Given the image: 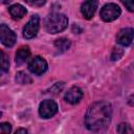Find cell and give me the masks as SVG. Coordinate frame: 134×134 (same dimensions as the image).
<instances>
[{"mask_svg": "<svg viewBox=\"0 0 134 134\" xmlns=\"http://www.w3.org/2000/svg\"><path fill=\"white\" fill-rule=\"evenodd\" d=\"M47 67H48L47 62L42 57H39V55H36L32 59H30L28 63L29 71L36 75H42L47 70Z\"/></svg>", "mask_w": 134, "mask_h": 134, "instance_id": "52a82bcc", "label": "cell"}, {"mask_svg": "<svg viewBox=\"0 0 134 134\" xmlns=\"http://www.w3.org/2000/svg\"><path fill=\"white\" fill-rule=\"evenodd\" d=\"M1 115H2V113H1V112H0V117H1Z\"/></svg>", "mask_w": 134, "mask_h": 134, "instance_id": "603a6c76", "label": "cell"}, {"mask_svg": "<svg viewBox=\"0 0 134 134\" xmlns=\"http://www.w3.org/2000/svg\"><path fill=\"white\" fill-rule=\"evenodd\" d=\"M25 2H26L27 4H29V5H31V6H37V7H39V6L44 5L45 2H46V0H25Z\"/></svg>", "mask_w": 134, "mask_h": 134, "instance_id": "ffe728a7", "label": "cell"}, {"mask_svg": "<svg viewBox=\"0 0 134 134\" xmlns=\"http://www.w3.org/2000/svg\"><path fill=\"white\" fill-rule=\"evenodd\" d=\"M116 131H117L118 133H121V134H124V133H132V132H133L131 126H130L129 124H127V122H121V124H119V125L117 126V128H116Z\"/></svg>", "mask_w": 134, "mask_h": 134, "instance_id": "2e32d148", "label": "cell"}, {"mask_svg": "<svg viewBox=\"0 0 134 134\" xmlns=\"http://www.w3.org/2000/svg\"><path fill=\"white\" fill-rule=\"evenodd\" d=\"M9 70V59L8 55L0 50V76H2L3 74H5L6 72H8Z\"/></svg>", "mask_w": 134, "mask_h": 134, "instance_id": "4fadbf2b", "label": "cell"}, {"mask_svg": "<svg viewBox=\"0 0 134 134\" xmlns=\"http://www.w3.org/2000/svg\"><path fill=\"white\" fill-rule=\"evenodd\" d=\"M16 133H27V130H25V129H18L16 131Z\"/></svg>", "mask_w": 134, "mask_h": 134, "instance_id": "7402d4cb", "label": "cell"}, {"mask_svg": "<svg viewBox=\"0 0 134 134\" xmlns=\"http://www.w3.org/2000/svg\"><path fill=\"white\" fill-rule=\"evenodd\" d=\"M8 12H9V15L12 16V18L14 20H20V19H22L26 15V13H27L26 8L23 5L19 4V3H16V4L9 6Z\"/></svg>", "mask_w": 134, "mask_h": 134, "instance_id": "8fae6325", "label": "cell"}, {"mask_svg": "<svg viewBox=\"0 0 134 134\" xmlns=\"http://www.w3.org/2000/svg\"><path fill=\"white\" fill-rule=\"evenodd\" d=\"M16 34L6 24H0V42L5 47H13L16 44Z\"/></svg>", "mask_w": 134, "mask_h": 134, "instance_id": "5b68a950", "label": "cell"}, {"mask_svg": "<svg viewBox=\"0 0 134 134\" xmlns=\"http://www.w3.org/2000/svg\"><path fill=\"white\" fill-rule=\"evenodd\" d=\"M133 34L134 30L131 27L122 28L118 34H117V43L120 44L121 46H130L132 41H133Z\"/></svg>", "mask_w": 134, "mask_h": 134, "instance_id": "30bf717a", "label": "cell"}, {"mask_svg": "<svg viewBox=\"0 0 134 134\" xmlns=\"http://www.w3.org/2000/svg\"><path fill=\"white\" fill-rule=\"evenodd\" d=\"M30 57V50L28 46H21L15 55V62L18 66L22 65L23 63H25V61Z\"/></svg>", "mask_w": 134, "mask_h": 134, "instance_id": "7c38bea8", "label": "cell"}, {"mask_svg": "<svg viewBox=\"0 0 134 134\" xmlns=\"http://www.w3.org/2000/svg\"><path fill=\"white\" fill-rule=\"evenodd\" d=\"M68 25V18L64 14L60 13H51L45 19V29L49 34H59L67 28Z\"/></svg>", "mask_w": 134, "mask_h": 134, "instance_id": "7a4b0ae2", "label": "cell"}, {"mask_svg": "<svg viewBox=\"0 0 134 134\" xmlns=\"http://www.w3.org/2000/svg\"><path fill=\"white\" fill-rule=\"evenodd\" d=\"M112 106L105 100L95 102L90 105L85 114V125L89 131H105L111 122Z\"/></svg>", "mask_w": 134, "mask_h": 134, "instance_id": "6da1fadb", "label": "cell"}, {"mask_svg": "<svg viewBox=\"0 0 134 134\" xmlns=\"http://www.w3.org/2000/svg\"><path fill=\"white\" fill-rule=\"evenodd\" d=\"M83 96H84V93L82 89L77 86H73L67 90V92L64 95V99L71 105H75L83 98Z\"/></svg>", "mask_w": 134, "mask_h": 134, "instance_id": "ba28073f", "label": "cell"}, {"mask_svg": "<svg viewBox=\"0 0 134 134\" xmlns=\"http://www.w3.org/2000/svg\"><path fill=\"white\" fill-rule=\"evenodd\" d=\"M12 132V126L8 122H2L0 124V133H10Z\"/></svg>", "mask_w": 134, "mask_h": 134, "instance_id": "d6986e66", "label": "cell"}, {"mask_svg": "<svg viewBox=\"0 0 134 134\" xmlns=\"http://www.w3.org/2000/svg\"><path fill=\"white\" fill-rule=\"evenodd\" d=\"M40 27V18L38 15L31 16L29 21L26 23V25L23 28V37L25 39H32L37 36Z\"/></svg>", "mask_w": 134, "mask_h": 134, "instance_id": "8992f818", "label": "cell"}, {"mask_svg": "<svg viewBox=\"0 0 134 134\" xmlns=\"http://www.w3.org/2000/svg\"><path fill=\"white\" fill-rule=\"evenodd\" d=\"M98 5L97 0H86L81 6V13L85 19L90 20L93 18Z\"/></svg>", "mask_w": 134, "mask_h": 134, "instance_id": "9c48e42d", "label": "cell"}, {"mask_svg": "<svg viewBox=\"0 0 134 134\" xmlns=\"http://www.w3.org/2000/svg\"><path fill=\"white\" fill-rule=\"evenodd\" d=\"M70 45H71L70 41L66 38H60L54 41V47L59 52H65L67 49H69Z\"/></svg>", "mask_w": 134, "mask_h": 134, "instance_id": "5bb4252c", "label": "cell"}, {"mask_svg": "<svg viewBox=\"0 0 134 134\" xmlns=\"http://www.w3.org/2000/svg\"><path fill=\"white\" fill-rule=\"evenodd\" d=\"M122 54H124V50L119 47H115V48H113V51L111 53V60L112 61H117L122 57Z\"/></svg>", "mask_w": 134, "mask_h": 134, "instance_id": "e0dca14e", "label": "cell"}, {"mask_svg": "<svg viewBox=\"0 0 134 134\" xmlns=\"http://www.w3.org/2000/svg\"><path fill=\"white\" fill-rule=\"evenodd\" d=\"M15 81L17 84H20V85H28L32 83V79L23 71H18L16 73Z\"/></svg>", "mask_w": 134, "mask_h": 134, "instance_id": "9a60e30c", "label": "cell"}, {"mask_svg": "<svg viewBox=\"0 0 134 134\" xmlns=\"http://www.w3.org/2000/svg\"><path fill=\"white\" fill-rule=\"evenodd\" d=\"M121 14L120 7L115 3H107L105 4L99 13V16L105 22H112L116 20Z\"/></svg>", "mask_w": 134, "mask_h": 134, "instance_id": "3957f363", "label": "cell"}, {"mask_svg": "<svg viewBox=\"0 0 134 134\" xmlns=\"http://www.w3.org/2000/svg\"><path fill=\"white\" fill-rule=\"evenodd\" d=\"M120 1L126 6V8H128L129 12L134 10V0H120Z\"/></svg>", "mask_w": 134, "mask_h": 134, "instance_id": "44dd1931", "label": "cell"}, {"mask_svg": "<svg viewBox=\"0 0 134 134\" xmlns=\"http://www.w3.org/2000/svg\"><path fill=\"white\" fill-rule=\"evenodd\" d=\"M63 87H64V83H63V82L55 83V84L49 89V93H50V94H53V95H57L58 93H60V91L63 89Z\"/></svg>", "mask_w": 134, "mask_h": 134, "instance_id": "ac0fdd59", "label": "cell"}, {"mask_svg": "<svg viewBox=\"0 0 134 134\" xmlns=\"http://www.w3.org/2000/svg\"><path fill=\"white\" fill-rule=\"evenodd\" d=\"M58 112V105L54 100L45 99L39 106V114L42 118H50Z\"/></svg>", "mask_w": 134, "mask_h": 134, "instance_id": "277c9868", "label": "cell"}]
</instances>
